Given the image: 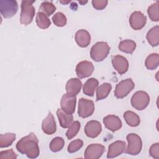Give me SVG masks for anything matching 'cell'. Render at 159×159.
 <instances>
[{
  "label": "cell",
  "instance_id": "cell-28",
  "mask_svg": "<svg viewBox=\"0 0 159 159\" xmlns=\"http://www.w3.org/2000/svg\"><path fill=\"white\" fill-rule=\"evenodd\" d=\"M16 134L14 133L0 134V147L5 148L9 147L16 140Z\"/></svg>",
  "mask_w": 159,
  "mask_h": 159
},
{
  "label": "cell",
  "instance_id": "cell-6",
  "mask_svg": "<svg viewBox=\"0 0 159 159\" xmlns=\"http://www.w3.org/2000/svg\"><path fill=\"white\" fill-rule=\"evenodd\" d=\"M135 84L131 78L122 80L116 86L114 95L118 99L127 96L134 88Z\"/></svg>",
  "mask_w": 159,
  "mask_h": 159
},
{
  "label": "cell",
  "instance_id": "cell-25",
  "mask_svg": "<svg viewBox=\"0 0 159 159\" xmlns=\"http://www.w3.org/2000/svg\"><path fill=\"white\" fill-rule=\"evenodd\" d=\"M118 48L122 52L131 54L136 48V43L132 40H124L119 43Z\"/></svg>",
  "mask_w": 159,
  "mask_h": 159
},
{
  "label": "cell",
  "instance_id": "cell-14",
  "mask_svg": "<svg viewBox=\"0 0 159 159\" xmlns=\"http://www.w3.org/2000/svg\"><path fill=\"white\" fill-rule=\"evenodd\" d=\"M84 131L87 137L94 139L101 134L102 126L99 121L92 120L86 123L84 126Z\"/></svg>",
  "mask_w": 159,
  "mask_h": 159
},
{
  "label": "cell",
  "instance_id": "cell-17",
  "mask_svg": "<svg viewBox=\"0 0 159 159\" xmlns=\"http://www.w3.org/2000/svg\"><path fill=\"white\" fill-rule=\"evenodd\" d=\"M103 123L107 129L113 132L119 130L122 125L120 118L115 115H108L104 117Z\"/></svg>",
  "mask_w": 159,
  "mask_h": 159
},
{
  "label": "cell",
  "instance_id": "cell-37",
  "mask_svg": "<svg viewBox=\"0 0 159 159\" xmlns=\"http://www.w3.org/2000/svg\"><path fill=\"white\" fill-rule=\"evenodd\" d=\"M149 153L150 156L154 158H159V143H155L151 145L149 149Z\"/></svg>",
  "mask_w": 159,
  "mask_h": 159
},
{
  "label": "cell",
  "instance_id": "cell-19",
  "mask_svg": "<svg viewBox=\"0 0 159 159\" xmlns=\"http://www.w3.org/2000/svg\"><path fill=\"white\" fill-rule=\"evenodd\" d=\"M75 39L78 46L85 48L87 47L91 42V35L86 30L80 29L76 32Z\"/></svg>",
  "mask_w": 159,
  "mask_h": 159
},
{
  "label": "cell",
  "instance_id": "cell-33",
  "mask_svg": "<svg viewBox=\"0 0 159 159\" xmlns=\"http://www.w3.org/2000/svg\"><path fill=\"white\" fill-rule=\"evenodd\" d=\"M53 24L57 27H63L66 24L67 19L65 14L61 12L55 13L52 17Z\"/></svg>",
  "mask_w": 159,
  "mask_h": 159
},
{
  "label": "cell",
  "instance_id": "cell-27",
  "mask_svg": "<svg viewBox=\"0 0 159 159\" xmlns=\"http://www.w3.org/2000/svg\"><path fill=\"white\" fill-rule=\"evenodd\" d=\"M159 65V55L154 53L149 55L145 61V65L148 70H153L156 69Z\"/></svg>",
  "mask_w": 159,
  "mask_h": 159
},
{
  "label": "cell",
  "instance_id": "cell-29",
  "mask_svg": "<svg viewBox=\"0 0 159 159\" xmlns=\"http://www.w3.org/2000/svg\"><path fill=\"white\" fill-rule=\"evenodd\" d=\"M147 13L152 21L158 22L159 20V5L158 1L151 4L147 9Z\"/></svg>",
  "mask_w": 159,
  "mask_h": 159
},
{
  "label": "cell",
  "instance_id": "cell-22",
  "mask_svg": "<svg viewBox=\"0 0 159 159\" xmlns=\"http://www.w3.org/2000/svg\"><path fill=\"white\" fill-rule=\"evenodd\" d=\"M147 40L152 47L158 46L159 44V27L155 25L150 29L146 35Z\"/></svg>",
  "mask_w": 159,
  "mask_h": 159
},
{
  "label": "cell",
  "instance_id": "cell-24",
  "mask_svg": "<svg viewBox=\"0 0 159 159\" xmlns=\"http://www.w3.org/2000/svg\"><path fill=\"white\" fill-rule=\"evenodd\" d=\"M123 117L126 123L130 127H137L139 125L140 120L139 116L131 111H127L124 113Z\"/></svg>",
  "mask_w": 159,
  "mask_h": 159
},
{
  "label": "cell",
  "instance_id": "cell-32",
  "mask_svg": "<svg viewBox=\"0 0 159 159\" xmlns=\"http://www.w3.org/2000/svg\"><path fill=\"white\" fill-rule=\"evenodd\" d=\"M81 127V124L79 121L76 120L72 122L70 126L68 127L66 132V136L68 139H72L78 133Z\"/></svg>",
  "mask_w": 159,
  "mask_h": 159
},
{
  "label": "cell",
  "instance_id": "cell-11",
  "mask_svg": "<svg viewBox=\"0 0 159 159\" xmlns=\"http://www.w3.org/2000/svg\"><path fill=\"white\" fill-rule=\"evenodd\" d=\"M147 17L140 11H134L129 17V24L130 27L135 30L142 29L146 24Z\"/></svg>",
  "mask_w": 159,
  "mask_h": 159
},
{
  "label": "cell",
  "instance_id": "cell-35",
  "mask_svg": "<svg viewBox=\"0 0 159 159\" xmlns=\"http://www.w3.org/2000/svg\"><path fill=\"white\" fill-rule=\"evenodd\" d=\"M17 155L12 149L1 151L0 152V159H16Z\"/></svg>",
  "mask_w": 159,
  "mask_h": 159
},
{
  "label": "cell",
  "instance_id": "cell-10",
  "mask_svg": "<svg viewBox=\"0 0 159 159\" xmlns=\"http://www.w3.org/2000/svg\"><path fill=\"white\" fill-rule=\"evenodd\" d=\"M105 152V147L99 143H92L88 145L84 153L85 159L99 158Z\"/></svg>",
  "mask_w": 159,
  "mask_h": 159
},
{
  "label": "cell",
  "instance_id": "cell-26",
  "mask_svg": "<svg viewBox=\"0 0 159 159\" xmlns=\"http://www.w3.org/2000/svg\"><path fill=\"white\" fill-rule=\"evenodd\" d=\"M37 26L42 29H46L51 25V21L47 15L41 12H38L35 17Z\"/></svg>",
  "mask_w": 159,
  "mask_h": 159
},
{
  "label": "cell",
  "instance_id": "cell-21",
  "mask_svg": "<svg viewBox=\"0 0 159 159\" xmlns=\"http://www.w3.org/2000/svg\"><path fill=\"white\" fill-rule=\"evenodd\" d=\"M98 84L99 82L97 79L94 78L88 79L83 85V93L88 96H93L95 90L98 87Z\"/></svg>",
  "mask_w": 159,
  "mask_h": 159
},
{
  "label": "cell",
  "instance_id": "cell-7",
  "mask_svg": "<svg viewBox=\"0 0 159 159\" xmlns=\"http://www.w3.org/2000/svg\"><path fill=\"white\" fill-rule=\"evenodd\" d=\"M18 11V4L14 0H1L0 12L4 18L13 17Z\"/></svg>",
  "mask_w": 159,
  "mask_h": 159
},
{
  "label": "cell",
  "instance_id": "cell-13",
  "mask_svg": "<svg viewBox=\"0 0 159 159\" xmlns=\"http://www.w3.org/2000/svg\"><path fill=\"white\" fill-rule=\"evenodd\" d=\"M112 64L114 68L120 75L125 73L129 69V62L127 58L122 55H117L112 57Z\"/></svg>",
  "mask_w": 159,
  "mask_h": 159
},
{
  "label": "cell",
  "instance_id": "cell-20",
  "mask_svg": "<svg viewBox=\"0 0 159 159\" xmlns=\"http://www.w3.org/2000/svg\"><path fill=\"white\" fill-rule=\"evenodd\" d=\"M57 116L58 117L60 125L63 128H68L73 121V115L65 112L61 109L58 108L57 109Z\"/></svg>",
  "mask_w": 159,
  "mask_h": 159
},
{
  "label": "cell",
  "instance_id": "cell-9",
  "mask_svg": "<svg viewBox=\"0 0 159 159\" xmlns=\"http://www.w3.org/2000/svg\"><path fill=\"white\" fill-rule=\"evenodd\" d=\"M94 70L93 64L89 61H81L79 62L75 68L78 78H85L90 76Z\"/></svg>",
  "mask_w": 159,
  "mask_h": 159
},
{
  "label": "cell",
  "instance_id": "cell-23",
  "mask_svg": "<svg viewBox=\"0 0 159 159\" xmlns=\"http://www.w3.org/2000/svg\"><path fill=\"white\" fill-rule=\"evenodd\" d=\"M112 89L110 83H104L96 89V101L102 100L108 96Z\"/></svg>",
  "mask_w": 159,
  "mask_h": 159
},
{
  "label": "cell",
  "instance_id": "cell-2",
  "mask_svg": "<svg viewBox=\"0 0 159 159\" xmlns=\"http://www.w3.org/2000/svg\"><path fill=\"white\" fill-rule=\"evenodd\" d=\"M35 1H22L21 2V12L20 16V24L27 25L30 24L35 16V9L33 6Z\"/></svg>",
  "mask_w": 159,
  "mask_h": 159
},
{
  "label": "cell",
  "instance_id": "cell-5",
  "mask_svg": "<svg viewBox=\"0 0 159 159\" xmlns=\"http://www.w3.org/2000/svg\"><path fill=\"white\" fill-rule=\"evenodd\" d=\"M130 102L134 108L138 111H142L149 104L150 96L143 91H138L132 95Z\"/></svg>",
  "mask_w": 159,
  "mask_h": 159
},
{
  "label": "cell",
  "instance_id": "cell-38",
  "mask_svg": "<svg viewBox=\"0 0 159 159\" xmlns=\"http://www.w3.org/2000/svg\"><path fill=\"white\" fill-rule=\"evenodd\" d=\"M70 2V1H60V3H62V4H68V3H69Z\"/></svg>",
  "mask_w": 159,
  "mask_h": 159
},
{
  "label": "cell",
  "instance_id": "cell-16",
  "mask_svg": "<svg viewBox=\"0 0 159 159\" xmlns=\"http://www.w3.org/2000/svg\"><path fill=\"white\" fill-rule=\"evenodd\" d=\"M42 129L47 135H52L57 130V124L55 118L51 112L43 119L42 123Z\"/></svg>",
  "mask_w": 159,
  "mask_h": 159
},
{
  "label": "cell",
  "instance_id": "cell-15",
  "mask_svg": "<svg viewBox=\"0 0 159 159\" xmlns=\"http://www.w3.org/2000/svg\"><path fill=\"white\" fill-rule=\"evenodd\" d=\"M126 143L124 141L117 140L111 143L108 147L107 157L112 158L118 157L125 150Z\"/></svg>",
  "mask_w": 159,
  "mask_h": 159
},
{
  "label": "cell",
  "instance_id": "cell-18",
  "mask_svg": "<svg viewBox=\"0 0 159 159\" xmlns=\"http://www.w3.org/2000/svg\"><path fill=\"white\" fill-rule=\"evenodd\" d=\"M81 87L82 83L80 78H72L66 82L65 89L68 94L76 96L80 92Z\"/></svg>",
  "mask_w": 159,
  "mask_h": 159
},
{
  "label": "cell",
  "instance_id": "cell-12",
  "mask_svg": "<svg viewBox=\"0 0 159 159\" xmlns=\"http://www.w3.org/2000/svg\"><path fill=\"white\" fill-rule=\"evenodd\" d=\"M76 103V97L68 94L63 95L60 101L61 109L69 114H73L75 112Z\"/></svg>",
  "mask_w": 159,
  "mask_h": 159
},
{
  "label": "cell",
  "instance_id": "cell-3",
  "mask_svg": "<svg viewBox=\"0 0 159 159\" xmlns=\"http://www.w3.org/2000/svg\"><path fill=\"white\" fill-rule=\"evenodd\" d=\"M110 52V47L105 42H98L91 48L90 57L95 61L104 60Z\"/></svg>",
  "mask_w": 159,
  "mask_h": 159
},
{
  "label": "cell",
  "instance_id": "cell-8",
  "mask_svg": "<svg viewBox=\"0 0 159 159\" xmlns=\"http://www.w3.org/2000/svg\"><path fill=\"white\" fill-rule=\"evenodd\" d=\"M94 111V104L92 100L80 98L78 102V114L81 118L91 116Z\"/></svg>",
  "mask_w": 159,
  "mask_h": 159
},
{
  "label": "cell",
  "instance_id": "cell-4",
  "mask_svg": "<svg viewBox=\"0 0 159 159\" xmlns=\"http://www.w3.org/2000/svg\"><path fill=\"white\" fill-rule=\"evenodd\" d=\"M126 139L128 142L127 147L125 148V153L131 155L139 154L142 148V141L141 138L136 134H129Z\"/></svg>",
  "mask_w": 159,
  "mask_h": 159
},
{
  "label": "cell",
  "instance_id": "cell-36",
  "mask_svg": "<svg viewBox=\"0 0 159 159\" xmlns=\"http://www.w3.org/2000/svg\"><path fill=\"white\" fill-rule=\"evenodd\" d=\"M107 0H93L92 5L93 7L97 10H102L107 5Z\"/></svg>",
  "mask_w": 159,
  "mask_h": 159
},
{
  "label": "cell",
  "instance_id": "cell-30",
  "mask_svg": "<svg viewBox=\"0 0 159 159\" xmlns=\"http://www.w3.org/2000/svg\"><path fill=\"white\" fill-rule=\"evenodd\" d=\"M65 140L62 137H54L50 143L49 148L52 152H57L60 151L64 147Z\"/></svg>",
  "mask_w": 159,
  "mask_h": 159
},
{
  "label": "cell",
  "instance_id": "cell-34",
  "mask_svg": "<svg viewBox=\"0 0 159 159\" xmlns=\"http://www.w3.org/2000/svg\"><path fill=\"white\" fill-rule=\"evenodd\" d=\"M83 145V142L80 139H76L70 143L68 146V152L70 153L78 151Z\"/></svg>",
  "mask_w": 159,
  "mask_h": 159
},
{
  "label": "cell",
  "instance_id": "cell-1",
  "mask_svg": "<svg viewBox=\"0 0 159 159\" xmlns=\"http://www.w3.org/2000/svg\"><path fill=\"white\" fill-rule=\"evenodd\" d=\"M16 149L29 158H37L40 154L39 140L32 132L20 139L16 144Z\"/></svg>",
  "mask_w": 159,
  "mask_h": 159
},
{
  "label": "cell",
  "instance_id": "cell-31",
  "mask_svg": "<svg viewBox=\"0 0 159 159\" xmlns=\"http://www.w3.org/2000/svg\"><path fill=\"white\" fill-rule=\"evenodd\" d=\"M56 11L55 6L49 1H43L41 3L39 7V12H43L48 17L53 14Z\"/></svg>",
  "mask_w": 159,
  "mask_h": 159
}]
</instances>
